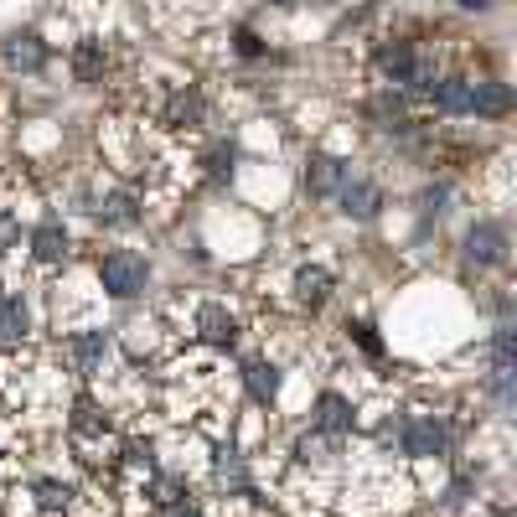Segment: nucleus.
<instances>
[{
	"instance_id": "obj_9",
	"label": "nucleus",
	"mask_w": 517,
	"mask_h": 517,
	"mask_svg": "<svg viewBox=\"0 0 517 517\" xmlns=\"http://www.w3.org/2000/svg\"><path fill=\"white\" fill-rule=\"evenodd\" d=\"M32 254H37V264H63V259H68V233H63V223H42V228L32 233Z\"/></svg>"
},
{
	"instance_id": "obj_13",
	"label": "nucleus",
	"mask_w": 517,
	"mask_h": 517,
	"mask_svg": "<svg viewBox=\"0 0 517 517\" xmlns=\"http://www.w3.org/2000/svg\"><path fill=\"white\" fill-rule=\"evenodd\" d=\"M435 104H440L445 114H466V109H471V83H466V78H440V83H435Z\"/></svg>"
},
{
	"instance_id": "obj_18",
	"label": "nucleus",
	"mask_w": 517,
	"mask_h": 517,
	"mask_svg": "<svg viewBox=\"0 0 517 517\" xmlns=\"http://www.w3.org/2000/svg\"><path fill=\"white\" fill-rule=\"evenodd\" d=\"M378 68H383L393 83H404V78H409V68H414V52H409L404 42H393V47H383V52H378Z\"/></svg>"
},
{
	"instance_id": "obj_6",
	"label": "nucleus",
	"mask_w": 517,
	"mask_h": 517,
	"mask_svg": "<svg viewBox=\"0 0 517 517\" xmlns=\"http://www.w3.org/2000/svg\"><path fill=\"white\" fill-rule=\"evenodd\" d=\"M326 295H331V269H321V264H306L295 275V300L306 311H316V306H326Z\"/></svg>"
},
{
	"instance_id": "obj_3",
	"label": "nucleus",
	"mask_w": 517,
	"mask_h": 517,
	"mask_svg": "<svg viewBox=\"0 0 517 517\" xmlns=\"http://www.w3.org/2000/svg\"><path fill=\"white\" fill-rule=\"evenodd\" d=\"M192 331L207 347H233L238 342V316L228 306H197L192 311Z\"/></svg>"
},
{
	"instance_id": "obj_21",
	"label": "nucleus",
	"mask_w": 517,
	"mask_h": 517,
	"mask_svg": "<svg viewBox=\"0 0 517 517\" xmlns=\"http://www.w3.org/2000/svg\"><path fill=\"white\" fill-rule=\"evenodd\" d=\"M166 119H171V125H197V119H202V99L197 94H176L171 109H166Z\"/></svg>"
},
{
	"instance_id": "obj_4",
	"label": "nucleus",
	"mask_w": 517,
	"mask_h": 517,
	"mask_svg": "<svg viewBox=\"0 0 517 517\" xmlns=\"http://www.w3.org/2000/svg\"><path fill=\"white\" fill-rule=\"evenodd\" d=\"M445 445H450V435H445L440 419H409L404 455H414V461H435V455H445Z\"/></svg>"
},
{
	"instance_id": "obj_16",
	"label": "nucleus",
	"mask_w": 517,
	"mask_h": 517,
	"mask_svg": "<svg viewBox=\"0 0 517 517\" xmlns=\"http://www.w3.org/2000/svg\"><path fill=\"white\" fill-rule=\"evenodd\" d=\"M73 73H78V83H99L104 78V47L99 42H83L73 52Z\"/></svg>"
},
{
	"instance_id": "obj_12",
	"label": "nucleus",
	"mask_w": 517,
	"mask_h": 517,
	"mask_svg": "<svg viewBox=\"0 0 517 517\" xmlns=\"http://www.w3.org/2000/svg\"><path fill=\"white\" fill-rule=\"evenodd\" d=\"M6 63H11V68H26V73H37V68L47 63V47H42L37 37H11V42H6Z\"/></svg>"
},
{
	"instance_id": "obj_5",
	"label": "nucleus",
	"mask_w": 517,
	"mask_h": 517,
	"mask_svg": "<svg viewBox=\"0 0 517 517\" xmlns=\"http://www.w3.org/2000/svg\"><path fill=\"white\" fill-rule=\"evenodd\" d=\"M316 430L331 435V440L352 435V404L342 399V393H321V399H316Z\"/></svg>"
},
{
	"instance_id": "obj_15",
	"label": "nucleus",
	"mask_w": 517,
	"mask_h": 517,
	"mask_svg": "<svg viewBox=\"0 0 517 517\" xmlns=\"http://www.w3.org/2000/svg\"><path fill=\"white\" fill-rule=\"evenodd\" d=\"M26 337V306L21 295H6L0 300V342H21Z\"/></svg>"
},
{
	"instance_id": "obj_1",
	"label": "nucleus",
	"mask_w": 517,
	"mask_h": 517,
	"mask_svg": "<svg viewBox=\"0 0 517 517\" xmlns=\"http://www.w3.org/2000/svg\"><path fill=\"white\" fill-rule=\"evenodd\" d=\"M63 357H68V368L78 378H104L109 373V357H114L109 331H73V337L63 342Z\"/></svg>"
},
{
	"instance_id": "obj_10",
	"label": "nucleus",
	"mask_w": 517,
	"mask_h": 517,
	"mask_svg": "<svg viewBox=\"0 0 517 517\" xmlns=\"http://www.w3.org/2000/svg\"><path fill=\"white\" fill-rule=\"evenodd\" d=\"M342 181H347V166L342 161H331V156H316L311 171H306V187L316 197H331V192H342Z\"/></svg>"
},
{
	"instance_id": "obj_2",
	"label": "nucleus",
	"mask_w": 517,
	"mask_h": 517,
	"mask_svg": "<svg viewBox=\"0 0 517 517\" xmlns=\"http://www.w3.org/2000/svg\"><path fill=\"white\" fill-rule=\"evenodd\" d=\"M99 285H104L109 295H119V300L140 295V290H145V259L130 254V249L104 254V259H99Z\"/></svg>"
},
{
	"instance_id": "obj_19",
	"label": "nucleus",
	"mask_w": 517,
	"mask_h": 517,
	"mask_svg": "<svg viewBox=\"0 0 517 517\" xmlns=\"http://www.w3.org/2000/svg\"><path fill=\"white\" fill-rule=\"evenodd\" d=\"M145 497L156 502V507H176L181 497H187V486H181V476H156L145 486Z\"/></svg>"
},
{
	"instance_id": "obj_27",
	"label": "nucleus",
	"mask_w": 517,
	"mask_h": 517,
	"mask_svg": "<svg viewBox=\"0 0 517 517\" xmlns=\"http://www.w3.org/2000/svg\"><path fill=\"white\" fill-rule=\"evenodd\" d=\"M0 300H6V295H0Z\"/></svg>"
},
{
	"instance_id": "obj_20",
	"label": "nucleus",
	"mask_w": 517,
	"mask_h": 517,
	"mask_svg": "<svg viewBox=\"0 0 517 517\" xmlns=\"http://www.w3.org/2000/svg\"><path fill=\"white\" fill-rule=\"evenodd\" d=\"M37 502H42V512H68V507H73V492H68L63 481H42V486H37Z\"/></svg>"
},
{
	"instance_id": "obj_7",
	"label": "nucleus",
	"mask_w": 517,
	"mask_h": 517,
	"mask_svg": "<svg viewBox=\"0 0 517 517\" xmlns=\"http://www.w3.org/2000/svg\"><path fill=\"white\" fill-rule=\"evenodd\" d=\"M378 202H383V192L373 181H342V212L347 218H373Z\"/></svg>"
},
{
	"instance_id": "obj_24",
	"label": "nucleus",
	"mask_w": 517,
	"mask_h": 517,
	"mask_svg": "<svg viewBox=\"0 0 517 517\" xmlns=\"http://www.w3.org/2000/svg\"><path fill=\"white\" fill-rule=\"evenodd\" d=\"M171 517H202V512H197V507H181V502H176V507H171Z\"/></svg>"
},
{
	"instance_id": "obj_14",
	"label": "nucleus",
	"mask_w": 517,
	"mask_h": 517,
	"mask_svg": "<svg viewBox=\"0 0 517 517\" xmlns=\"http://www.w3.org/2000/svg\"><path fill=\"white\" fill-rule=\"evenodd\" d=\"M243 378H249V393L259 404H269L280 393V368H275V362H249V373H243Z\"/></svg>"
},
{
	"instance_id": "obj_23",
	"label": "nucleus",
	"mask_w": 517,
	"mask_h": 517,
	"mask_svg": "<svg viewBox=\"0 0 517 517\" xmlns=\"http://www.w3.org/2000/svg\"><path fill=\"white\" fill-rule=\"evenodd\" d=\"M207 166H212V176L233 171V150H212V156H207Z\"/></svg>"
},
{
	"instance_id": "obj_17",
	"label": "nucleus",
	"mask_w": 517,
	"mask_h": 517,
	"mask_svg": "<svg viewBox=\"0 0 517 517\" xmlns=\"http://www.w3.org/2000/svg\"><path fill=\"white\" fill-rule=\"evenodd\" d=\"M99 218H104L109 228H125V223H135V218H140V202H135L130 192H114V197L99 207Z\"/></svg>"
},
{
	"instance_id": "obj_26",
	"label": "nucleus",
	"mask_w": 517,
	"mask_h": 517,
	"mask_svg": "<svg viewBox=\"0 0 517 517\" xmlns=\"http://www.w3.org/2000/svg\"><path fill=\"white\" fill-rule=\"evenodd\" d=\"M275 6H295V0H275Z\"/></svg>"
},
{
	"instance_id": "obj_25",
	"label": "nucleus",
	"mask_w": 517,
	"mask_h": 517,
	"mask_svg": "<svg viewBox=\"0 0 517 517\" xmlns=\"http://www.w3.org/2000/svg\"><path fill=\"white\" fill-rule=\"evenodd\" d=\"M461 6H466V11H486V6H492V0H461Z\"/></svg>"
},
{
	"instance_id": "obj_11",
	"label": "nucleus",
	"mask_w": 517,
	"mask_h": 517,
	"mask_svg": "<svg viewBox=\"0 0 517 517\" xmlns=\"http://www.w3.org/2000/svg\"><path fill=\"white\" fill-rule=\"evenodd\" d=\"M466 254H471L476 264H497V259H502V228H492V223L471 228V233H466Z\"/></svg>"
},
{
	"instance_id": "obj_22",
	"label": "nucleus",
	"mask_w": 517,
	"mask_h": 517,
	"mask_svg": "<svg viewBox=\"0 0 517 517\" xmlns=\"http://www.w3.org/2000/svg\"><path fill=\"white\" fill-rule=\"evenodd\" d=\"M373 119H378L383 130H404L409 125V114H404L399 99H373Z\"/></svg>"
},
{
	"instance_id": "obj_8",
	"label": "nucleus",
	"mask_w": 517,
	"mask_h": 517,
	"mask_svg": "<svg viewBox=\"0 0 517 517\" xmlns=\"http://www.w3.org/2000/svg\"><path fill=\"white\" fill-rule=\"evenodd\" d=\"M471 109L486 119H502L512 109V88L507 83H471Z\"/></svg>"
}]
</instances>
